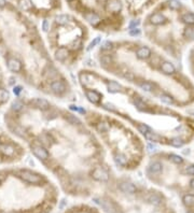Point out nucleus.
<instances>
[{
	"mask_svg": "<svg viewBox=\"0 0 194 213\" xmlns=\"http://www.w3.org/2000/svg\"><path fill=\"white\" fill-rule=\"evenodd\" d=\"M21 178L24 181L28 183H33V184H37V183L41 182V177L38 176V174L33 173L31 171H28V170H24V171L21 172Z\"/></svg>",
	"mask_w": 194,
	"mask_h": 213,
	"instance_id": "f257e3e1",
	"label": "nucleus"
},
{
	"mask_svg": "<svg viewBox=\"0 0 194 213\" xmlns=\"http://www.w3.org/2000/svg\"><path fill=\"white\" fill-rule=\"evenodd\" d=\"M92 178L96 181H99V182H107L109 180V174L106 170H104L103 168L97 167L93 170L92 172Z\"/></svg>",
	"mask_w": 194,
	"mask_h": 213,
	"instance_id": "f03ea898",
	"label": "nucleus"
},
{
	"mask_svg": "<svg viewBox=\"0 0 194 213\" xmlns=\"http://www.w3.org/2000/svg\"><path fill=\"white\" fill-rule=\"evenodd\" d=\"M96 202L100 204V207L103 208V210H104L106 213H115V212H117L114 204H113L112 201H110L109 199H106V198L96 199Z\"/></svg>",
	"mask_w": 194,
	"mask_h": 213,
	"instance_id": "7ed1b4c3",
	"label": "nucleus"
},
{
	"mask_svg": "<svg viewBox=\"0 0 194 213\" xmlns=\"http://www.w3.org/2000/svg\"><path fill=\"white\" fill-rule=\"evenodd\" d=\"M122 2L121 0H108L106 3L107 11L112 12V13H120L122 11Z\"/></svg>",
	"mask_w": 194,
	"mask_h": 213,
	"instance_id": "20e7f679",
	"label": "nucleus"
},
{
	"mask_svg": "<svg viewBox=\"0 0 194 213\" xmlns=\"http://www.w3.org/2000/svg\"><path fill=\"white\" fill-rule=\"evenodd\" d=\"M83 18L88 23V24L92 25V26H96V25H98L100 23L99 15L96 14L95 12H92V11L85 12V13L83 14Z\"/></svg>",
	"mask_w": 194,
	"mask_h": 213,
	"instance_id": "39448f33",
	"label": "nucleus"
},
{
	"mask_svg": "<svg viewBox=\"0 0 194 213\" xmlns=\"http://www.w3.org/2000/svg\"><path fill=\"white\" fill-rule=\"evenodd\" d=\"M119 188L121 192L125 194H128V195H133V194L136 193L137 188L133 183L130 182H121L119 184Z\"/></svg>",
	"mask_w": 194,
	"mask_h": 213,
	"instance_id": "423d86ee",
	"label": "nucleus"
},
{
	"mask_svg": "<svg viewBox=\"0 0 194 213\" xmlns=\"http://www.w3.org/2000/svg\"><path fill=\"white\" fill-rule=\"evenodd\" d=\"M30 105H33L35 108L40 109V110H48L50 108V103L42 98H35L30 101Z\"/></svg>",
	"mask_w": 194,
	"mask_h": 213,
	"instance_id": "0eeeda50",
	"label": "nucleus"
},
{
	"mask_svg": "<svg viewBox=\"0 0 194 213\" xmlns=\"http://www.w3.org/2000/svg\"><path fill=\"white\" fill-rule=\"evenodd\" d=\"M167 22V18L164 14L162 13H153L152 15L150 16V23L152 25H164L165 23Z\"/></svg>",
	"mask_w": 194,
	"mask_h": 213,
	"instance_id": "6e6552de",
	"label": "nucleus"
},
{
	"mask_svg": "<svg viewBox=\"0 0 194 213\" xmlns=\"http://www.w3.org/2000/svg\"><path fill=\"white\" fill-rule=\"evenodd\" d=\"M33 153L35 154L36 157H38L39 159L45 161L49 158V153L44 147L42 146H33Z\"/></svg>",
	"mask_w": 194,
	"mask_h": 213,
	"instance_id": "1a4fd4ad",
	"label": "nucleus"
},
{
	"mask_svg": "<svg viewBox=\"0 0 194 213\" xmlns=\"http://www.w3.org/2000/svg\"><path fill=\"white\" fill-rule=\"evenodd\" d=\"M162 197L157 193H150L146 196V201L153 206H159L162 202Z\"/></svg>",
	"mask_w": 194,
	"mask_h": 213,
	"instance_id": "9d476101",
	"label": "nucleus"
},
{
	"mask_svg": "<svg viewBox=\"0 0 194 213\" xmlns=\"http://www.w3.org/2000/svg\"><path fill=\"white\" fill-rule=\"evenodd\" d=\"M51 89L53 93L57 95H60L66 90V85H65L64 82L62 81H54L53 83L51 84Z\"/></svg>",
	"mask_w": 194,
	"mask_h": 213,
	"instance_id": "9b49d317",
	"label": "nucleus"
},
{
	"mask_svg": "<svg viewBox=\"0 0 194 213\" xmlns=\"http://www.w3.org/2000/svg\"><path fill=\"white\" fill-rule=\"evenodd\" d=\"M69 55V51L67 48H64V46H62V48H57L55 52V59L58 60V62H64L65 59H66L67 57H68Z\"/></svg>",
	"mask_w": 194,
	"mask_h": 213,
	"instance_id": "f8f14e48",
	"label": "nucleus"
},
{
	"mask_svg": "<svg viewBox=\"0 0 194 213\" xmlns=\"http://www.w3.org/2000/svg\"><path fill=\"white\" fill-rule=\"evenodd\" d=\"M136 55L139 59H147V58H149L151 56V51L147 46H141V48H139L137 50Z\"/></svg>",
	"mask_w": 194,
	"mask_h": 213,
	"instance_id": "ddd939ff",
	"label": "nucleus"
},
{
	"mask_svg": "<svg viewBox=\"0 0 194 213\" xmlns=\"http://www.w3.org/2000/svg\"><path fill=\"white\" fill-rule=\"evenodd\" d=\"M161 70L165 74H174L176 72V68H175L174 64H172L170 62H164L161 65Z\"/></svg>",
	"mask_w": 194,
	"mask_h": 213,
	"instance_id": "4468645a",
	"label": "nucleus"
},
{
	"mask_svg": "<svg viewBox=\"0 0 194 213\" xmlns=\"http://www.w3.org/2000/svg\"><path fill=\"white\" fill-rule=\"evenodd\" d=\"M85 96H86V98L88 99V101H91L92 103H97V102H99V100H100V95L97 92L92 90V89L86 90Z\"/></svg>",
	"mask_w": 194,
	"mask_h": 213,
	"instance_id": "2eb2a0df",
	"label": "nucleus"
},
{
	"mask_svg": "<svg viewBox=\"0 0 194 213\" xmlns=\"http://www.w3.org/2000/svg\"><path fill=\"white\" fill-rule=\"evenodd\" d=\"M181 22L187 24L188 26L194 25V13L192 12H185L181 15Z\"/></svg>",
	"mask_w": 194,
	"mask_h": 213,
	"instance_id": "dca6fc26",
	"label": "nucleus"
},
{
	"mask_svg": "<svg viewBox=\"0 0 194 213\" xmlns=\"http://www.w3.org/2000/svg\"><path fill=\"white\" fill-rule=\"evenodd\" d=\"M145 138L149 141H152V142H161L162 139H163L162 138V136H160L159 134L152 131V130H150L149 132L145 134Z\"/></svg>",
	"mask_w": 194,
	"mask_h": 213,
	"instance_id": "f3484780",
	"label": "nucleus"
},
{
	"mask_svg": "<svg viewBox=\"0 0 194 213\" xmlns=\"http://www.w3.org/2000/svg\"><path fill=\"white\" fill-rule=\"evenodd\" d=\"M8 67L11 71L13 72H18L21 70V63L18 62L17 59H14V58H11V59L8 60Z\"/></svg>",
	"mask_w": 194,
	"mask_h": 213,
	"instance_id": "a211bd4d",
	"label": "nucleus"
},
{
	"mask_svg": "<svg viewBox=\"0 0 194 213\" xmlns=\"http://www.w3.org/2000/svg\"><path fill=\"white\" fill-rule=\"evenodd\" d=\"M107 88H108V92L109 93H119L121 92L122 89V86L120 85L119 83H117L115 81H110L107 83Z\"/></svg>",
	"mask_w": 194,
	"mask_h": 213,
	"instance_id": "6ab92c4d",
	"label": "nucleus"
},
{
	"mask_svg": "<svg viewBox=\"0 0 194 213\" xmlns=\"http://www.w3.org/2000/svg\"><path fill=\"white\" fill-rule=\"evenodd\" d=\"M114 161L119 166L124 167V166H126V164H127V157H126L124 154L119 153V154H117V155L114 156Z\"/></svg>",
	"mask_w": 194,
	"mask_h": 213,
	"instance_id": "aec40b11",
	"label": "nucleus"
},
{
	"mask_svg": "<svg viewBox=\"0 0 194 213\" xmlns=\"http://www.w3.org/2000/svg\"><path fill=\"white\" fill-rule=\"evenodd\" d=\"M183 37L188 40H194V25L192 26H188L187 28L183 30Z\"/></svg>",
	"mask_w": 194,
	"mask_h": 213,
	"instance_id": "412c9836",
	"label": "nucleus"
},
{
	"mask_svg": "<svg viewBox=\"0 0 194 213\" xmlns=\"http://www.w3.org/2000/svg\"><path fill=\"white\" fill-rule=\"evenodd\" d=\"M163 169V165H162L160 162H154L150 165L149 170H150L151 173H160Z\"/></svg>",
	"mask_w": 194,
	"mask_h": 213,
	"instance_id": "4be33fe9",
	"label": "nucleus"
},
{
	"mask_svg": "<svg viewBox=\"0 0 194 213\" xmlns=\"http://www.w3.org/2000/svg\"><path fill=\"white\" fill-rule=\"evenodd\" d=\"M65 120H66L69 124H71V125H80V124H81V121H80L76 115H72V114H70V113H67V114L65 115Z\"/></svg>",
	"mask_w": 194,
	"mask_h": 213,
	"instance_id": "5701e85b",
	"label": "nucleus"
},
{
	"mask_svg": "<svg viewBox=\"0 0 194 213\" xmlns=\"http://www.w3.org/2000/svg\"><path fill=\"white\" fill-rule=\"evenodd\" d=\"M167 6L170 10H174V11H178V10L181 9V2L179 0H168Z\"/></svg>",
	"mask_w": 194,
	"mask_h": 213,
	"instance_id": "b1692460",
	"label": "nucleus"
},
{
	"mask_svg": "<svg viewBox=\"0 0 194 213\" xmlns=\"http://www.w3.org/2000/svg\"><path fill=\"white\" fill-rule=\"evenodd\" d=\"M18 5H20L22 10H24V11H29V10L33 8V1H31V0H20Z\"/></svg>",
	"mask_w": 194,
	"mask_h": 213,
	"instance_id": "393cba45",
	"label": "nucleus"
},
{
	"mask_svg": "<svg viewBox=\"0 0 194 213\" xmlns=\"http://www.w3.org/2000/svg\"><path fill=\"white\" fill-rule=\"evenodd\" d=\"M182 201L187 207L194 206V195L193 194H187V195L183 196Z\"/></svg>",
	"mask_w": 194,
	"mask_h": 213,
	"instance_id": "a878e982",
	"label": "nucleus"
},
{
	"mask_svg": "<svg viewBox=\"0 0 194 213\" xmlns=\"http://www.w3.org/2000/svg\"><path fill=\"white\" fill-rule=\"evenodd\" d=\"M0 150H1V152H2L3 154H6V155H8V156L12 155V154L14 153V147L9 144L1 145V146H0Z\"/></svg>",
	"mask_w": 194,
	"mask_h": 213,
	"instance_id": "bb28decb",
	"label": "nucleus"
},
{
	"mask_svg": "<svg viewBox=\"0 0 194 213\" xmlns=\"http://www.w3.org/2000/svg\"><path fill=\"white\" fill-rule=\"evenodd\" d=\"M55 21L58 25H66L69 22V16L66 14H60L55 17Z\"/></svg>",
	"mask_w": 194,
	"mask_h": 213,
	"instance_id": "cd10ccee",
	"label": "nucleus"
},
{
	"mask_svg": "<svg viewBox=\"0 0 194 213\" xmlns=\"http://www.w3.org/2000/svg\"><path fill=\"white\" fill-rule=\"evenodd\" d=\"M140 88L143 92L150 93L154 89V85H153L152 83H150V82H142V83L140 84Z\"/></svg>",
	"mask_w": 194,
	"mask_h": 213,
	"instance_id": "c85d7f7f",
	"label": "nucleus"
},
{
	"mask_svg": "<svg viewBox=\"0 0 194 213\" xmlns=\"http://www.w3.org/2000/svg\"><path fill=\"white\" fill-rule=\"evenodd\" d=\"M160 100H161L163 103H165V105H173V103H174V98H173L170 95H167V94L161 95Z\"/></svg>",
	"mask_w": 194,
	"mask_h": 213,
	"instance_id": "c756f323",
	"label": "nucleus"
},
{
	"mask_svg": "<svg viewBox=\"0 0 194 213\" xmlns=\"http://www.w3.org/2000/svg\"><path fill=\"white\" fill-rule=\"evenodd\" d=\"M96 129L98 132H107L109 129H110V126H109L107 123H105V122H102V123L97 124Z\"/></svg>",
	"mask_w": 194,
	"mask_h": 213,
	"instance_id": "7c9ffc66",
	"label": "nucleus"
},
{
	"mask_svg": "<svg viewBox=\"0 0 194 213\" xmlns=\"http://www.w3.org/2000/svg\"><path fill=\"white\" fill-rule=\"evenodd\" d=\"M57 74H58V72L54 68H52V67L48 68V71H45V75L48 79H51V80L55 79V78L57 77Z\"/></svg>",
	"mask_w": 194,
	"mask_h": 213,
	"instance_id": "2f4dec72",
	"label": "nucleus"
},
{
	"mask_svg": "<svg viewBox=\"0 0 194 213\" xmlns=\"http://www.w3.org/2000/svg\"><path fill=\"white\" fill-rule=\"evenodd\" d=\"M170 145H173V146L175 147H181L183 145V140L181 138H179V137H176V138H173L172 140L169 141Z\"/></svg>",
	"mask_w": 194,
	"mask_h": 213,
	"instance_id": "473e14b6",
	"label": "nucleus"
},
{
	"mask_svg": "<svg viewBox=\"0 0 194 213\" xmlns=\"http://www.w3.org/2000/svg\"><path fill=\"white\" fill-rule=\"evenodd\" d=\"M111 63H112V58H111V56L104 55V56H102V57H100V64H102L103 66L107 67V66H109Z\"/></svg>",
	"mask_w": 194,
	"mask_h": 213,
	"instance_id": "72a5a7b5",
	"label": "nucleus"
},
{
	"mask_svg": "<svg viewBox=\"0 0 194 213\" xmlns=\"http://www.w3.org/2000/svg\"><path fill=\"white\" fill-rule=\"evenodd\" d=\"M169 161L173 162L174 164L179 165V164H181L183 162V158L179 155H176V154H172V155H169Z\"/></svg>",
	"mask_w": 194,
	"mask_h": 213,
	"instance_id": "f704fd0d",
	"label": "nucleus"
},
{
	"mask_svg": "<svg viewBox=\"0 0 194 213\" xmlns=\"http://www.w3.org/2000/svg\"><path fill=\"white\" fill-rule=\"evenodd\" d=\"M23 107H24V105H23V102H21L20 100H15V101H13V103H12V110L13 111L22 110Z\"/></svg>",
	"mask_w": 194,
	"mask_h": 213,
	"instance_id": "c9c22d12",
	"label": "nucleus"
},
{
	"mask_svg": "<svg viewBox=\"0 0 194 213\" xmlns=\"http://www.w3.org/2000/svg\"><path fill=\"white\" fill-rule=\"evenodd\" d=\"M137 129L139 130V131L141 132V134H147V132L150 131V127L149 126H147L146 124H138V126H137Z\"/></svg>",
	"mask_w": 194,
	"mask_h": 213,
	"instance_id": "e433bc0d",
	"label": "nucleus"
},
{
	"mask_svg": "<svg viewBox=\"0 0 194 213\" xmlns=\"http://www.w3.org/2000/svg\"><path fill=\"white\" fill-rule=\"evenodd\" d=\"M81 46H82V42H81V40H80V39L73 40V41L70 43V48H72V50H79Z\"/></svg>",
	"mask_w": 194,
	"mask_h": 213,
	"instance_id": "4c0bfd02",
	"label": "nucleus"
},
{
	"mask_svg": "<svg viewBox=\"0 0 194 213\" xmlns=\"http://www.w3.org/2000/svg\"><path fill=\"white\" fill-rule=\"evenodd\" d=\"M134 103H135V105H136L137 108L140 109V110H142V109L146 108V103L143 102V101L141 100V99H139V98L135 99V100H134Z\"/></svg>",
	"mask_w": 194,
	"mask_h": 213,
	"instance_id": "58836bf2",
	"label": "nucleus"
},
{
	"mask_svg": "<svg viewBox=\"0 0 194 213\" xmlns=\"http://www.w3.org/2000/svg\"><path fill=\"white\" fill-rule=\"evenodd\" d=\"M80 80L82 81V84H90L91 83V77H90V74H81L80 75Z\"/></svg>",
	"mask_w": 194,
	"mask_h": 213,
	"instance_id": "ea45409f",
	"label": "nucleus"
},
{
	"mask_svg": "<svg viewBox=\"0 0 194 213\" xmlns=\"http://www.w3.org/2000/svg\"><path fill=\"white\" fill-rule=\"evenodd\" d=\"M9 99V93L7 90L0 89V101H7Z\"/></svg>",
	"mask_w": 194,
	"mask_h": 213,
	"instance_id": "a19ab883",
	"label": "nucleus"
},
{
	"mask_svg": "<svg viewBox=\"0 0 194 213\" xmlns=\"http://www.w3.org/2000/svg\"><path fill=\"white\" fill-rule=\"evenodd\" d=\"M185 174L188 176H194V165H190V166H187L183 170Z\"/></svg>",
	"mask_w": 194,
	"mask_h": 213,
	"instance_id": "79ce46f5",
	"label": "nucleus"
},
{
	"mask_svg": "<svg viewBox=\"0 0 194 213\" xmlns=\"http://www.w3.org/2000/svg\"><path fill=\"white\" fill-rule=\"evenodd\" d=\"M99 42H100V37H96L92 42H91L90 45L87 46V51H90V50H92L93 48H95V45H97Z\"/></svg>",
	"mask_w": 194,
	"mask_h": 213,
	"instance_id": "37998d69",
	"label": "nucleus"
},
{
	"mask_svg": "<svg viewBox=\"0 0 194 213\" xmlns=\"http://www.w3.org/2000/svg\"><path fill=\"white\" fill-rule=\"evenodd\" d=\"M112 48H113L112 43L109 41H106L102 44V50H104V51H110V50H112Z\"/></svg>",
	"mask_w": 194,
	"mask_h": 213,
	"instance_id": "c03bdc74",
	"label": "nucleus"
},
{
	"mask_svg": "<svg viewBox=\"0 0 194 213\" xmlns=\"http://www.w3.org/2000/svg\"><path fill=\"white\" fill-rule=\"evenodd\" d=\"M141 31L140 29L137 27V28H133V29H130V35L133 36V37H136V36H140Z\"/></svg>",
	"mask_w": 194,
	"mask_h": 213,
	"instance_id": "a18cd8bd",
	"label": "nucleus"
},
{
	"mask_svg": "<svg viewBox=\"0 0 194 213\" xmlns=\"http://www.w3.org/2000/svg\"><path fill=\"white\" fill-rule=\"evenodd\" d=\"M157 145L153 144V143H149L148 145H147V150H148V152H150V153H152V152H157Z\"/></svg>",
	"mask_w": 194,
	"mask_h": 213,
	"instance_id": "49530a36",
	"label": "nucleus"
},
{
	"mask_svg": "<svg viewBox=\"0 0 194 213\" xmlns=\"http://www.w3.org/2000/svg\"><path fill=\"white\" fill-rule=\"evenodd\" d=\"M139 24H140V21H139V20H134V21H132V22L130 23V25H128V27H130V29L137 28L136 26H138Z\"/></svg>",
	"mask_w": 194,
	"mask_h": 213,
	"instance_id": "de8ad7c7",
	"label": "nucleus"
},
{
	"mask_svg": "<svg viewBox=\"0 0 194 213\" xmlns=\"http://www.w3.org/2000/svg\"><path fill=\"white\" fill-rule=\"evenodd\" d=\"M105 109H107V110H110V111H115V107L112 105V103L110 102H106L104 105H103Z\"/></svg>",
	"mask_w": 194,
	"mask_h": 213,
	"instance_id": "09e8293b",
	"label": "nucleus"
},
{
	"mask_svg": "<svg viewBox=\"0 0 194 213\" xmlns=\"http://www.w3.org/2000/svg\"><path fill=\"white\" fill-rule=\"evenodd\" d=\"M42 29H43V31H48L50 29V24H49V22L46 20H44L42 22Z\"/></svg>",
	"mask_w": 194,
	"mask_h": 213,
	"instance_id": "8fccbe9b",
	"label": "nucleus"
},
{
	"mask_svg": "<svg viewBox=\"0 0 194 213\" xmlns=\"http://www.w3.org/2000/svg\"><path fill=\"white\" fill-rule=\"evenodd\" d=\"M21 92H22V87H21V86H15V87L13 88V93L16 96H18V95L21 94Z\"/></svg>",
	"mask_w": 194,
	"mask_h": 213,
	"instance_id": "3c124183",
	"label": "nucleus"
},
{
	"mask_svg": "<svg viewBox=\"0 0 194 213\" xmlns=\"http://www.w3.org/2000/svg\"><path fill=\"white\" fill-rule=\"evenodd\" d=\"M124 77H125V79H127L128 81H133V80L135 79V75L133 74L132 72H128V73H126V74L124 75Z\"/></svg>",
	"mask_w": 194,
	"mask_h": 213,
	"instance_id": "603ef678",
	"label": "nucleus"
},
{
	"mask_svg": "<svg viewBox=\"0 0 194 213\" xmlns=\"http://www.w3.org/2000/svg\"><path fill=\"white\" fill-rule=\"evenodd\" d=\"M6 5H7V2H6V0H0V8L6 7Z\"/></svg>",
	"mask_w": 194,
	"mask_h": 213,
	"instance_id": "864d4df0",
	"label": "nucleus"
},
{
	"mask_svg": "<svg viewBox=\"0 0 194 213\" xmlns=\"http://www.w3.org/2000/svg\"><path fill=\"white\" fill-rule=\"evenodd\" d=\"M190 186H191V188L194 189V179H192V180L190 181Z\"/></svg>",
	"mask_w": 194,
	"mask_h": 213,
	"instance_id": "5fc2aeb1",
	"label": "nucleus"
},
{
	"mask_svg": "<svg viewBox=\"0 0 194 213\" xmlns=\"http://www.w3.org/2000/svg\"><path fill=\"white\" fill-rule=\"evenodd\" d=\"M14 81H15V79H14V78H10V81H9V84H10V85H12V84L14 83Z\"/></svg>",
	"mask_w": 194,
	"mask_h": 213,
	"instance_id": "6e6d98bb",
	"label": "nucleus"
},
{
	"mask_svg": "<svg viewBox=\"0 0 194 213\" xmlns=\"http://www.w3.org/2000/svg\"><path fill=\"white\" fill-rule=\"evenodd\" d=\"M68 1H72V0H68Z\"/></svg>",
	"mask_w": 194,
	"mask_h": 213,
	"instance_id": "4d7b16f0",
	"label": "nucleus"
}]
</instances>
